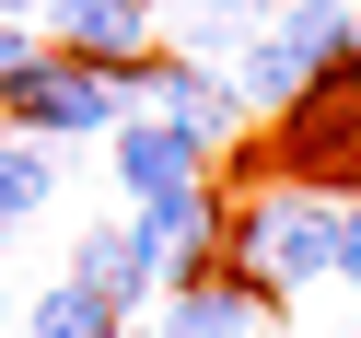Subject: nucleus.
<instances>
[{
	"label": "nucleus",
	"instance_id": "f257e3e1",
	"mask_svg": "<svg viewBox=\"0 0 361 338\" xmlns=\"http://www.w3.org/2000/svg\"><path fill=\"white\" fill-rule=\"evenodd\" d=\"M257 187H314V198H361V59L314 71L280 117H257V152H245Z\"/></svg>",
	"mask_w": 361,
	"mask_h": 338
},
{
	"label": "nucleus",
	"instance_id": "f03ea898",
	"mask_svg": "<svg viewBox=\"0 0 361 338\" xmlns=\"http://www.w3.org/2000/svg\"><path fill=\"white\" fill-rule=\"evenodd\" d=\"M326 257H338V198H314V187L221 198V268H233V280L303 303V291H326Z\"/></svg>",
	"mask_w": 361,
	"mask_h": 338
},
{
	"label": "nucleus",
	"instance_id": "7ed1b4c3",
	"mask_svg": "<svg viewBox=\"0 0 361 338\" xmlns=\"http://www.w3.org/2000/svg\"><path fill=\"white\" fill-rule=\"evenodd\" d=\"M0 117L24 128V140L71 152V140H105L128 105H117V71H94V59H59V47H47L24 82H12V94H0Z\"/></svg>",
	"mask_w": 361,
	"mask_h": 338
},
{
	"label": "nucleus",
	"instance_id": "20e7f679",
	"mask_svg": "<svg viewBox=\"0 0 361 338\" xmlns=\"http://www.w3.org/2000/svg\"><path fill=\"white\" fill-rule=\"evenodd\" d=\"M128 257L152 268V291H175V280H210L221 268V187L198 175V187H152V198H128Z\"/></svg>",
	"mask_w": 361,
	"mask_h": 338
},
{
	"label": "nucleus",
	"instance_id": "39448f33",
	"mask_svg": "<svg viewBox=\"0 0 361 338\" xmlns=\"http://www.w3.org/2000/svg\"><path fill=\"white\" fill-rule=\"evenodd\" d=\"M35 35L59 59H94V71H128V59L164 47V12L152 0H35Z\"/></svg>",
	"mask_w": 361,
	"mask_h": 338
},
{
	"label": "nucleus",
	"instance_id": "423d86ee",
	"mask_svg": "<svg viewBox=\"0 0 361 338\" xmlns=\"http://www.w3.org/2000/svg\"><path fill=\"white\" fill-rule=\"evenodd\" d=\"M152 327H164V338H280V291H257V280H233V268H210V280L152 291Z\"/></svg>",
	"mask_w": 361,
	"mask_h": 338
},
{
	"label": "nucleus",
	"instance_id": "0eeeda50",
	"mask_svg": "<svg viewBox=\"0 0 361 338\" xmlns=\"http://www.w3.org/2000/svg\"><path fill=\"white\" fill-rule=\"evenodd\" d=\"M105 152H117V187H128V198H152V187H198V175H210V152H198L175 117H152V105H128V117L105 128Z\"/></svg>",
	"mask_w": 361,
	"mask_h": 338
},
{
	"label": "nucleus",
	"instance_id": "6e6552de",
	"mask_svg": "<svg viewBox=\"0 0 361 338\" xmlns=\"http://www.w3.org/2000/svg\"><path fill=\"white\" fill-rule=\"evenodd\" d=\"M71 280L94 291L117 327H128V315H152V268L128 257V222H82V234H71Z\"/></svg>",
	"mask_w": 361,
	"mask_h": 338
},
{
	"label": "nucleus",
	"instance_id": "1a4fd4ad",
	"mask_svg": "<svg viewBox=\"0 0 361 338\" xmlns=\"http://www.w3.org/2000/svg\"><path fill=\"white\" fill-rule=\"evenodd\" d=\"M152 12H164V47H175V59H210V71H221L280 0H152Z\"/></svg>",
	"mask_w": 361,
	"mask_h": 338
},
{
	"label": "nucleus",
	"instance_id": "9d476101",
	"mask_svg": "<svg viewBox=\"0 0 361 338\" xmlns=\"http://www.w3.org/2000/svg\"><path fill=\"white\" fill-rule=\"evenodd\" d=\"M268 35H280L303 71H338V59H361V0H280Z\"/></svg>",
	"mask_w": 361,
	"mask_h": 338
},
{
	"label": "nucleus",
	"instance_id": "9b49d317",
	"mask_svg": "<svg viewBox=\"0 0 361 338\" xmlns=\"http://www.w3.org/2000/svg\"><path fill=\"white\" fill-rule=\"evenodd\" d=\"M47 210H59V152L0 117V234H24V222H47Z\"/></svg>",
	"mask_w": 361,
	"mask_h": 338
},
{
	"label": "nucleus",
	"instance_id": "f8f14e48",
	"mask_svg": "<svg viewBox=\"0 0 361 338\" xmlns=\"http://www.w3.org/2000/svg\"><path fill=\"white\" fill-rule=\"evenodd\" d=\"M24 338H117V315L82 280H47V291H24Z\"/></svg>",
	"mask_w": 361,
	"mask_h": 338
},
{
	"label": "nucleus",
	"instance_id": "ddd939ff",
	"mask_svg": "<svg viewBox=\"0 0 361 338\" xmlns=\"http://www.w3.org/2000/svg\"><path fill=\"white\" fill-rule=\"evenodd\" d=\"M326 280L361 303V198H338V257H326Z\"/></svg>",
	"mask_w": 361,
	"mask_h": 338
},
{
	"label": "nucleus",
	"instance_id": "4468645a",
	"mask_svg": "<svg viewBox=\"0 0 361 338\" xmlns=\"http://www.w3.org/2000/svg\"><path fill=\"white\" fill-rule=\"evenodd\" d=\"M117 338H164V327H152V315H128V327H117Z\"/></svg>",
	"mask_w": 361,
	"mask_h": 338
},
{
	"label": "nucleus",
	"instance_id": "2eb2a0df",
	"mask_svg": "<svg viewBox=\"0 0 361 338\" xmlns=\"http://www.w3.org/2000/svg\"><path fill=\"white\" fill-rule=\"evenodd\" d=\"M0 12H12V24H35V0H0Z\"/></svg>",
	"mask_w": 361,
	"mask_h": 338
},
{
	"label": "nucleus",
	"instance_id": "dca6fc26",
	"mask_svg": "<svg viewBox=\"0 0 361 338\" xmlns=\"http://www.w3.org/2000/svg\"><path fill=\"white\" fill-rule=\"evenodd\" d=\"M0 315H12V280H0Z\"/></svg>",
	"mask_w": 361,
	"mask_h": 338
},
{
	"label": "nucleus",
	"instance_id": "f3484780",
	"mask_svg": "<svg viewBox=\"0 0 361 338\" xmlns=\"http://www.w3.org/2000/svg\"><path fill=\"white\" fill-rule=\"evenodd\" d=\"M350 338H361V327H350Z\"/></svg>",
	"mask_w": 361,
	"mask_h": 338
}]
</instances>
